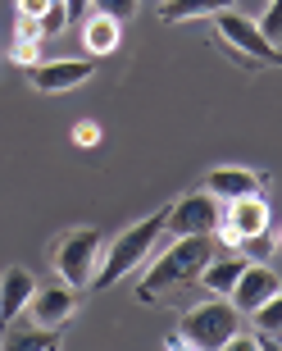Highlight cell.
Masks as SVG:
<instances>
[{
  "instance_id": "cell-1",
  "label": "cell",
  "mask_w": 282,
  "mask_h": 351,
  "mask_svg": "<svg viewBox=\"0 0 282 351\" xmlns=\"http://www.w3.org/2000/svg\"><path fill=\"white\" fill-rule=\"evenodd\" d=\"M209 242H214V237H173V242L159 251V261L151 265V274L137 283V301H159L164 292H173V287L196 283L201 269H205V261L214 256Z\"/></svg>"
},
{
  "instance_id": "cell-2",
  "label": "cell",
  "mask_w": 282,
  "mask_h": 351,
  "mask_svg": "<svg viewBox=\"0 0 282 351\" xmlns=\"http://www.w3.org/2000/svg\"><path fill=\"white\" fill-rule=\"evenodd\" d=\"M159 233H164V210H159V215H146V219L132 223L123 237H114V247L105 251L101 265H96V274H91V287H101V292H105V287L123 283V278H128V274L155 251Z\"/></svg>"
},
{
  "instance_id": "cell-3",
  "label": "cell",
  "mask_w": 282,
  "mask_h": 351,
  "mask_svg": "<svg viewBox=\"0 0 282 351\" xmlns=\"http://www.w3.org/2000/svg\"><path fill=\"white\" fill-rule=\"evenodd\" d=\"M214 19V32H218V41L228 46V60H237L242 69H278V51H273L269 41L259 37V27H255V19H242V14L232 10H218V14H209Z\"/></svg>"
},
{
  "instance_id": "cell-4",
  "label": "cell",
  "mask_w": 282,
  "mask_h": 351,
  "mask_svg": "<svg viewBox=\"0 0 282 351\" xmlns=\"http://www.w3.org/2000/svg\"><path fill=\"white\" fill-rule=\"evenodd\" d=\"M237 319H242V315L232 311V301L228 297H214V301H205V306H196V311L182 315L178 338L187 342V347L218 351V347H228V338L237 333Z\"/></svg>"
},
{
  "instance_id": "cell-5",
  "label": "cell",
  "mask_w": 282,
  "mask_h": 351,
  "mask_svg": "<svg viewBox=\"0 0 282 351\" xmlns=\"http://www.w3.org/2000/svg\"><path fill=\"white\" fill-rule=\"evenodd\" d=\"M51 261H55L60 283H68L73 292L77 287H91V274L101 265V233H96V228H73V233H64L55 242Z\"/></svg>"
},
{
  "instance_id": "cell-6",
  "label": "cell",
  "mask_w": 282,
  "mask_h": 351,
  "mask_svg": "<svg viewBox=\"0 0 282 351\" xmlns=\"http://www.w3.org/2000/svg\"><path fill=\"white\" fill-rule=\"evenodd\" d=\"M223 201H214L209 192H187L164 210V233L168 237H214Z\"/></svg>"
},
{
  "instance_id": "cell-7",
  "label": "cell",
  "mask_w": 282,
  "mask_h": 351,
  "mask_svg": "<svg viewBox=\"0 0 282 351\" xmlns=\"http://www.w3.org/2000/svg\"><path fill=\"white\" fill-rule=\"evenodd\" d=\"M218 223L237 237V247H242V242H251V237H264V233H269V223H273L264 192H246V196H237V201H223Z\"/></svg>"
},
{
  "instance_id": "cell-8",
  "label": "cell",
  "mask_w": 282,
  "mask_h": 351,
  "mask_svg": "<svg viewBox=\"0 0 282 351\" xmlns=\"http://www.w3.org/2000/svg\"><path fill=\"white\" fill-rule=\"evenodd\" d=\"M32 73V87L37 91H46V96H60V91H73V87H82V82L96 73V60H41V64H32L27 69Z\"/></svg>"
},
{
  "instance_id": "cell-9",
  "label": "cell",
  "mask_w": 282,
  "mask_h": 351,
  "mask_svg": "<svg viewBox=\"0 0 282 351\" xmlns=\"http://www.w3.org/2000/svg\"><path fill=\"white\" fill-rule=\"evenodd\" d=\"M278 292H282V278L269 269V265H251V261H246V269L237 274V283H232L228 301H232V311H237V315H251L259 301L278 297Z\"/></svg>"
},
{
  "instance_id": "cell-10",
  "label": "cell",
  "mask_w": 282,
  "mask_h": 351,
  "mask_svg": "<svg viewBox=\"0 0 282 351\" xmlns=\"http://www.w3.org/2000/svg\"><path fill=\"white\" fill-rule=\"evenodd\" d=\"M23 315H32V324H41V328H64L68 319H73V287L68 283L37 287Z\"/></svg>"
},
{
  "instance_id": "cell-11",
  "label": "cell",
  "mask_w": 282,
  "mask_h": 351,
  "mask_svg": "<svg viewBox=\"0 0 282 351\" xmlns=\"http://www.w3.org/2000/svg\"><path fill=\"white\" fill-rule=\"evenodd\" d=\"M32 292H37V278L23 269V265H14V269L0 274V324L10 328L18 315L27 311V301H32Z\"/></svg>"
},
{
  "instance_id": "cell-12",
  "label": "cell",
  "mask_w": 282,
  "mask_h": 351,
  "mask_svg": "<svg viewBox=\"0 0 282 351\" xmlns=\"http://www.w3.org/2000/svg\"><path fill=\"white\" fill-rule=\"evenodd\" d=\"M259 187H264V178L251 173V169H214V173H205V182H201V192H209L214 201H237V196L259 192Z\"/></svg>"
},
{
  "instance_id": "cell-13",
  "label": "cell",
  "mask_w": 282,
  "mask_h": 351,
  "mask_svg": "<svg viewBox=\"0 0 282 351\" xmlns=\"http://www.w3.org/2000/svg\"><path fill=\"white\" fill-rule=\"evenodd\" d=\"M118 41H123V23L110 19V14H91L82 19V51L96 60V55H114Z\"/></svg>"
},
{
  "instance_id": "cell-14",
  "label": "cell",
  "mask_w": 282,
  "mask_h": 351,
  "mask_svg": "<svg viewBox=\"0 0 282 351\" xmlns=\"http://www.w3.org/2000/svg\"><path fill=\"white\" fill-rule=\"evenodd\" d=\"M246 269V256H223V261H214V256H209L205 261V269H201V278H196V283H205L209 292H214V297H228L232 292V283H237V274Z\"/></svg>"
},
{
  "instance_id": "cell-15",
  "label": "cell",
  "mask_w": 282,
  "mask_h": 351,
  "mask_svg": "<svg viewBox=\"0 0 282 351\" xmlns=\"http://www.w3.org/2000/svg\"><path fill=\"white\" fill-rule=\"evenodd\" d=\"M251 315H255V338L264 342V351H278V342H282V292L269 301H259Z\"/></svg>"
},
{
  "instance_id": "cell-16",
  "label": "cell",
  "mask_w": 282,
  "mask_h": 351,
  "mask_svg": "<svg viewBox=\"0 0 282 351\" xmlns=\"http://www.w3.org/2000/svg\"><path fill=\"white\" fill-rule=\"evenodd\" d=\"M232 0H164V10H159V19L164 23H187V19H205V14H218L228 10Z\"/></svg>"
},
{
  "instance_id": "cell-17",
  "label": "cell",
  "mask_w": 282,
  "mask_h": 351,
  "mask_svg": "<svg viewBox=\"0 0 282 351\" xmlns=\"http://www.w3.org/2000/svg\"><path fill=\"white\" fill-rule=\"evenodd\" d=\"M5 347H18V351H55V347H60V328L32 324L27 333H18V328H14L10 338H5Z\"/></svg>"
},
{
  "instance_id": "cell-18",
  "label": "cell",
  "mask_w": 282,
  "mask_h": 351,
  "mask_svg": "<svg viewBox=\"0 0 282 351\" xmlns=\"http://www.w3.org/2000/svg\"><path fill=\"white\" fill-rule=\"evenodd\" d=\"M255 27L273 51H282V0H269V10H264V19H259Z\"/></svg>"
},
{
  "instance_id": "cell-19",
  "label": "cell",
  "mask_w": 282,
  "mask_h": 351,
  "mask_svg": "<svg viewBox=\"0 0 282 351\" xmlns=\"http://www.w3.org/2000/svg\"><path fill=\"white\" fill-rule=\"evenodd\" d=\"M41 37H60V32H68V10H64V0H51L46 10H41Z\"/></svg>"
},
{
  "instance_id": "cell-20",
  "label": "cell",
  "mask_w": 282,
  "mask_h": 351,
  "mask_svg": "<svg viewBox=\"0 0 282 351\" xmlns=\"http://www.w3.org/2000/svg\"><path fill=\"white\" fill-rule=\"evenodd\" d=\"M87 5H91V14H110V19H118V23L137 14V0H87Z\"/></svg>"
},
{
  "instance_id": "cell-21",
  "label": "cell",
  "mask_w": 282,
  "mask_h": 351,
  "mask_svg": "<svg viewBox=\"0 0 282 351\" xmlns=\"http://www.w3.org/2000/svg\"><path fill=\"white\" fill-rule=\"evenodd\" d=\"M14 64H23V69L41 64V37L37 41H14Z\"/></svg>"
},
{
  "instance_id": "cell-22",
  "label": "cell",
  "mask_w": 282,
  "mask_h": 351,
  "mask_svg": "<svg viewBox=\"0 0 282 351\" xmlns=\"http://www.w3.org/2000/svg\"><path fill=\"white\" fill-rule=\"evenodd\" d=\"M41 37V23L37 19H27V14H18V19H14V41H37ZM46 41V37H41Z\"/></svg>"
},
{
  "instance_id": "cell-23",
  "label": "cell",
  "mask_w": 282,
  "mask_h": 351,
  "mask_svg": "<svg viewBox=\"0 0 282 351\" xmlns=\"http://www.w3.org/2000/svg\"><path fill=\"white\" fill-rule=\"evenodd\" d=\"M73 142H77V146H96V142H101V128H96L91 119H82V123L73 128Z\"/></svg>"
},
{
  "instance_id": "cell-24",
  "label": "cell",
  "mask_w": 282,
  "mask_h": 351,
  "mask_svg": "<svg viewBox=\"0 0 282 351\" xmlns=\"http://www.w3.org/2000/svg\"><path fill=\"white\" fill-rule=\"evenodd\" d=\"M51 0H14V10L18 14H27V19H41V10H46Z\"/></svg>"
},
{
  "instance_id": "cell-25",
  "label": "cell",
  "mask_w": 282,
  "mask_h": 351,
  "mask_svg": "<svg viewBox=\"0 0 282 351\" xmlns=\"http://www.w3.org/2000/svg\"><path fill=\"white\" fill-rule=\"evenodd\" d=\"M64 10H68V23L73 19H87V0H64Z\"/></svg>"
},
{
  "instance_id": "cell-26",
  "label": "cell",
  "mask_w": 282,
  "mask_h": 351,
  "mask_svg": "<svg viewBox=\"0 0 282 351\" xmlns=\"http://www.w3.org/2000/svg\"><path fill=\"white\" fill-rule=\"evenodd\" d=\"M164 347H168V351H187V342H182L178 333H168V338H164Z\"/></svg>"
},
{
  "instance_id": "cell-27",
  "label": "cell",
  "mask_w": 282,
  "mask_h": 351,
  "mask_svg": "<svg viewBox=\"0 0 282 351\" xmlns=\"http://www.w3.org/2000/svg\"><path fill=\"white\" fill-rule=\"evenodd\" d=\"M0 328H5V324H0Z\"/></svg>"
}]
</instances>
